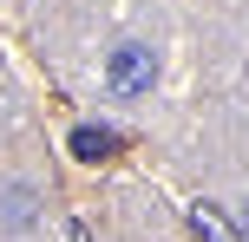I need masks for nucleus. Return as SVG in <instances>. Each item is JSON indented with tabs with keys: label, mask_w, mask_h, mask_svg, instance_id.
<instances>
[{
	"label": "nucleus",
	"mask_w": 249,
	"mask_h": 242,
	"mask_svg": "<svg viewBox=\"0 0 249 242\" xmlns=\"http://www.w3.org/2000/svg\"><path fill=\"white\" fill-rule=\"evenodd\" d=\"M72 242H92V229H86V223H72Z\"/></svg>",
	"instance_id": "nucleus-4"
},
{
	"label": "nucleus",
	"mask_w": 249,
	"mask_h": 242,
	"mask_svg": "<svg viewBox=\"0 0 249 242\" xmlns=\"http://www.w3.org/2000/svg\"><path fill=\"white\" fill-rule=\"evenodd\" d=\"M190 223H197V236H203V242H243L236 229H230V216H223L216 203H197V210H190Z\"/></svg>",
	"instance_id": "nucleus-3"
},
{
	"label": "nucleus",
	"mask_w": 249,
	"mask_h": 242,
	"mask_svg": "<svg viewBox=\"0 0 249 242\" xmlns=\"http://www.w3.org/2000/svg\"><path fill=\"white\" fill-rule=\"evenodd\" d=\"M72 157H79V164H105V157H118V131L79 125V131H72Z\"/></svg>",
	"instance_id": "nucleus-2"
},
{
	"label": "nucleus",
	"mask_w": 249,
	"mask_h": 242,
	"mask_svg": "<svg viewBox=\"0 0 249 242\" xmlns=\"http://www.w3.org/2000/svg\"><path fill=\"white\" fill-rule=\"evenodd\" d=\"M105 79H112V92H118V98H144V92L158 85V52H151V46H138V39H124L112 59H105Z\"/></svg>",
	"instance_id": "nucleus-1"
}]
</instances>
